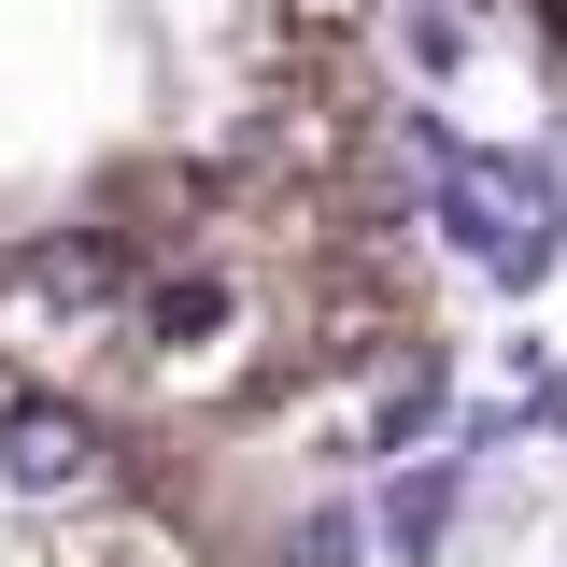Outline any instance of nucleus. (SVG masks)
<instances>
[{
	"label": "nucleus",
	"mask_w": 567,
	"mask_h": 567,
	"mask_svg": "<svg viewBox=\"0 0 567 567\" xmlns=\"http://www.w3.org/2000/svg\"><path fill=\"white\" fill-rule=\"evenodd\" d=\"M0 327L241 440L425 369V185L369 0H0Z\"/></svg>",
	"instance_id": "obj_1"
},
{
	"label": "nucleus",
	"mask_w": 567,
	"mask_h": 567,
	"mask_svg": "<svg viewBox=\"0 0 567 567\" xmlns=\"http://www.w3.org/2000/svg\"><path fill=\"white\" fill-rule=\"evenodd\" d=\"M284 525L227 454L100 398L0 327V567H270Z\"/></svg>",
	"instance_id": "obj_2"
},
{
	"label": "nucleus",
	"mask_w": 567,
	"mask_h": 567,
	"mask_svg": "<svg viewBox=\"0 0 567 567\" xmlns=\"http://www.w3.org/2000/svg\"><path fill=\"white\" fill-rule=\"evenodd\" d=\"M496 14H511V29H525V43H539V58L567 71V0H496Z\"/></svg>",
	"instance_id": "obj_3"
}]
</instances>
